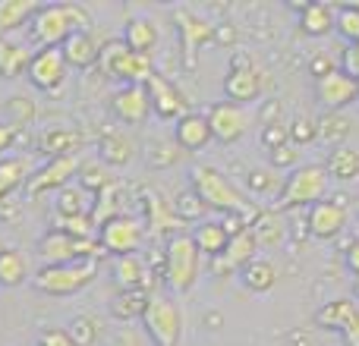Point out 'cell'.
Instances as JSON below:
<instances>
[{
  "label": "cell",
  "mask_w": 359,
  "mask_h": 346,
  "mask_svg": "<svg viewBox=\"0 0 359 346\" xmlns=\"http://www.w3.org/2000/svg\"><path fill=\"white\" fill-rule=\"evenodd\" d=\"M189 189L198 195V202L208 211H221L227 217H240L243 223H252L255 214H259V205L240 189L230 177H224L217 167H208V164H196L189 170Z\"/></svg>",
  "instance_id": "1"
},
{
  "label": "cell",
  "mask_w": 359,
  "mask_h": 346,
  "mask_svg": "<svg viewBox=\"0 0 359 346\" xmlns=\"http://www.w3.org/2000/svg\"><path fill=\"white\" fill-rule=\"evenodd\" d=\"M88 13L79 4H50V6H38V13L29 22V35L32 44L38 48H57L63 44L73 32H88Z\"/></svg>",
  "instance_id": "2"
},
{
  "label": "cell",
  "mask_w": 359,
  "mask_h": 346,
  "mask_svg": "<svg viewBox=\"0 0 359 346\" xmlns=\"http://www.w3.org/2000/svg\"><path fill=\"white\" fill-rule=\"evenodd\" d=\"M328 173H325L322 164H299L297 170H290L284 177V186H280L278 198H274L271 211H290V208H312L316 202L328 198Z\"/></svg>",
  "instance_id": "3"
},
{
  "label": "cell",
  "mask_w": 359,
  "mask_h": 346,
  "mask_svg": "<svg viewBox=\"0 0 359 346\" xmlns=\"http://www.w3.org/2000/svg\"><path fill=\"white\" fill-rule=\"evenodd\" d=\"M198 271H202V252L196 249L189 233H174L164 246V284L170 293L186 296L196 286Z\"/></svg>",
  "instance_id": "4"
},
{
  "label": "cell",
  "mask_w": 359,
  "mask_h": 346,
  "mask_svg": "<svg viewBox=\"0 0 359 346\" xmlns=\"http://www.w3.org/2000/svg\"><path fill=\"white\" fill-rule=\"evenodd\" d=\"M142 334L149 337L151 346H180V337H183V312L170 296H149L142 312Z\"/></svg>",
  "instance_id": "5"
},
{
  "label": "cell",
  "mask_w": 359,
  "mask_h": 346,
  "mask_svg": "<svg viewBox=\"0 0 359 346\" xmlns=\"http://www.w3.org/2000/svg\"><path fill=\"white\" fill-rule=\"evenodd\" d=\"M98 277V261H73V265H44L41 271L32 277L38 293L48 296H73V293L86 290L92 280Z\"/></svg>",
  "instance_id": "6"
},
{
  "label": "cell",
  "mask_w": 359,
  "mask_h": 346,
  "mask_svg": "<svg viewBox=\"0 0 359 346\" xmlns=\"http://www.w3.org/2000/svg\"><path fill=\"white\" fill-rule=\"evenodd\" d=\"M98 63H101V69H104V76L120 79L123 85H145V82L155 76L151 57L133 54L123 41H107L98 54Z\"/></svg>",
  "instance_id": "7"
},
{
  "label": "cell",
  "mask_w": 359,
  "mask_h": 346,
  "mask_svg": "<svg viewBox=\"0 0 359 346\" xmlns=\"http://www.w3.org/2000/svg\"><path fill=\"white\" fill-rule=\"evenodd\" d=\"M101 249L98 240H79V236H69L63 230H50L38 240V255L44 258V265H73V261H88L95 258Z\"/></svg>",
  "instance_id": "8"
},
{
  "label": "cell",
  "mask_w": 359,
  "mask_h": 346,
  "mask_svg": "<svg viewBox=\"0 0 359 346\" xmlns=\"http://www.w3.org/2000/svg\"><path fill=\"white\" fill-rule=\"evenodd\" d=\"M142 223L130 214H114L107 217L98 227V249L114 258H123V255H136L139 246H142Z\"/></svg>",
  "instance_id": "9"
},
{
  "label": "cell",
  "mask_w": 359,
  "mask_h": 346,
  "mask_svg": "<svg viewBox=\"0 0 359 346\" xmlns=\"http://www.w3.org/2000/svg\"><path fill=\"white\" fill-rule=\"evenodd\" d=\"M174 22L180 32V44H183V63L186 69H196L198 63V48L208 41H215V25L208 19H202L196 10H186V6H177L174 10Z\"/></svg>",
  "instance_id": "10"
},
{
  "label": "cell",
  "mask_w": 359,
  "mask_h": 346,
  "mask_svg": "<svg viewBox=\"0 0 359 346\" xmlns=\"http://www.w3.org/2000/svg\"><path fill=\"white\" fill-rule=\"evenodd\" d=\"M205 117H208V126H211V139H217L221 145L240 142V139L246 136L249 123H252V117H249L246 107L230 104V101H217V104H211Z\"/></svg>",
  "instance_id": "11"
},
{
  "label": "cell",
  "mask_w": 359,
  "mask_h": 346,
  "mask_svg": "<svg viewBox=\"0 0 359 346\" xmlns=\"http://www.w3.org/2000/svg\"><path fill=\"white\" fill-rule=\"evenodd\" d=\"M224 95H227L230 104H240V107H246L249 101H255L262 95V76H259V69L249 63V57L233 54L230 73H227V79H224Z\"/></svg>",
  "instance_id": "12"
},
{
  "label": "cell",
  "mask_w": 359,
  "mask_h": 346,
  "mask_svg": "<svg viewBox=\"0 0 359 346\" xmlns=\"http://www.w3.org/2000/svg\"><path fill=\"white\" fill-rule=\"evenodd\" d=\"M67 69L69 67H67V60H63L60 48H44L29 57L25 73H29V82L35 88H41V92H57V88L67 82Z\"/></svg>",
  "instance_id": "13"
},
{
  "label": "cell",
  "mask_w": 359,
  "mask_h": 346,
  "mask_svg": "<svg viewBox=\"0 0 359 346\" xmlns=\"http://www.w3.org/2000/svg\"><path fill=\"white\" fill-rule=\"evenodd\" d=\"M347 227V208H344V198H322L306 211V230L316 240H334L344 233Z\"/></svg>",
  "instance_id": "14"
},
{
  "label": "cell",
  "mask_w": 359,
  "mask_h": 346,
  "mask_svg": "<svg viewBox=\"0 0 359 346\" xmlns=\"http://www.w3.org/2000/svg\"><path fill=\"white\" fill-rule=\"evenodd\" d=\"M316 324L328 331H341L350 346H359V305L353 299H331L316 312Z\"/></svg>",
  "instance_id": "15"
},
{
  "label": "cell",
  "mask_w": 359,
  "mask_h": 346,
  "mask_svg": "<svg viewBox=\"0 0 359 346\" xmlns=\"http://www.w3.org/2000/svg\"><path fill=\"white\" fill-rule=\"evenodd\" d=\"M316 98L322 101L331 113H337V111H344V107H350L353 101H359V82L350 79L344 69L334 67L331 73L316 79Z\"/></svg>",
  "instance_id": "16"
},
{
  "label": "cell",
  "mask_w": 359,
  "mask_h": 346,
  "mask_svg": "<svg viewBox=\"0 0 359 346\" xmlns=\"http://www.w3.org/2000/svg\"><path fill=\"white\" fill-rule=\"evenodd\" d=\"M79 167H82V164H79V158H76V155L50 158L44 167H38L29 179H25V192L35 198V195H41V192L63 189V186H69V177H76V173H79Z\"/></svg>",
  "instance_id": "17"
},
{
  "label": "cell",
  "mask_w": 359,
  "mask_h": 346,
  "mask_svg": "<svg viewBox=\"0 0 359 346\" xmlns=\"http://www.w3.org/2000/svg\"><path fill=\"white\" fill-rule=\"evenodd\" d=\"M145 92H149V104L151 111L158 113L161 120H180L186 113V95L180 92L170 79H164L161 73H155L149 82H145Z\"/></svg>",
  "instance_id": "18"
},
{
  "label": "cell",
  "mask_w": 359,
  "mask_h": 346,
  "mask_svg": "<svg viewBox=\"0 0 359 346\" xmlns=\"http://www.w3.org/2000/svg\"><path fill=\"white\" fill-rule=\"evenodd\" d=\"M259 258V240H255L252 227H243L230 236L227 249L221 258H215V271L217 274H230V271H243L249 261Z\"/></svg>",
  "instance_id": "19"
},
{
  "label": "cell",
  "mask_w": 359,
  "mask_h": 346,
  "mask_svg": "<svg viewBox=\"0 0 359 346\" xmlns=\"http://www.w3.org/2000/svg\"><path fill=\"white\" fill-rule=\"evenodd\" d=\"M111 107H114V113H117V120H123V123H130V126L145 123V117L151 113L145 85H123V88H117V92H114V98H111Z\"/></svg>",
  "instance_id": "20"
},
{
  "label": "cell",
  "mask_w": 359,
  "mask_h": 346,
  "mask_svg": "<svg viewBox=\"0 0 359 346\" xmlns=\"http://www.w3.org/2000/svg\"><path fill=\"white\" fill-rule=\"evenodd\" d=\"M174 142H177V148H183V151L208 148V142H211L208 117H205V113H196V111H186L174 126Z\"/></svg>",
  "instance_id": "21"
},
{
  "label": "cell",
  "mask_w": 359,
  "mask_h": 346,
  "mask_svg": "<svg viewBox=\"0 0 359 346\" xmlns=\"http://www.w3.org/2000/svg\"><path fill=\"white\" fill-rule=\"evenodd\" d=\"M189 236H192V242H196L198 252L208 255L211 261L221 258L224 249H227V242H230V230L224 227V221H217V217H205V221H198Z\"/></svg>",
  "instance_id": "22"
},
{
  "label": "cell",
  "mask_w": 359,
  "mask_h": 346,
  "mask_svg": "<svg viewBox=\"0 0 359 346\" xmlns=\"http://www.w3.org/2000/svg\"><path fill=\"white\" fill-rule=\"evenodd\" d=\"M60 54H63V60H67V67L88 69V67H95V63H98L101 44L95 41L92 32H73V35L60 44Z\"/></svg>",
  "instance_id": "23"
},
{
  "label": "cell",
  "mask_w": 359,
  "mask_h": 346,
  "mask_svg": "<svg viewBox=\"0 0 359 346\" xmlns=\"http://www.w3.org/2000/svg\"><path fill=\"white\" fill-rule=\"evenodd\" d=\"M120 41H123L126 48L133 50V54L151 57V50H155L158 41H161V32H158V25L151 22V19L136 16V19H130V22H126L123 38H120Z\"/></svg>",
  "instance_id": "24"
},
{
  "label": "cell",
  "mask_w": 359,
  "mask_h": 346,
  "mask_svg": "<svg viewBox=\"0 0 359 346\" xmlns=\"http://www.w3.org/2000/svg\"><path fill=\"white\" fill-rule=\"evenodd\" d=\"M328 179H337V183H353L359 177V151L350 148V145H337V148L328 151V161L322 164Z\"/></svg>",
  "instance_id": "25"
},
{
  "label": "cell",
  "mask_w": 359,
  "mask_h": 346,
  "mask_svg": "<svg viewBox=\"0 0 359 346\" xmlns=\"http://www.w3.org/2000/svg\"><path fill=\"white\" fill-rule=\"evenodd\" d=\"M114 277H117L120 290H145L149 284V265L142 261V255H123V258L114 261Z\"/></svg>",
  "instance_id": "26"
},
{
  "label": "cell",
  "mask_w": 359,
  "mask_h": 346,
  "mask_svg": "<svg viewBox=\"0 0 359 346\" xmlns=\"http://www.w3.org/2000/svg\"><path fill=\"white\" fill-rule=\"evenodd\" d=\"M133 151H136V145H133V139L126 136V132L114 130V132H104V136H101L98 155H101V161L111 164V167H123V164H130Z\"/></svg>",
  "instance_id": "27"
},
{
  "label": "cell",
  "mask_w": 359,
  "mask_h": 346,
  "mask_svg": "<svg viewBox=\"0 0 359 346\" xmlns=\"http://www.w3.org/2000/svg\"><path fill=\"white\" fill-rule=\"evenodd\" d=\"M35 13H38L35 0H0V38H10V32L32 22Z\"/></svg>",
  "instance_id": "28"
},
{
  "label": "cell",
  "mask_w": 359,
  "mask_h": 346,
  "mask_svg": "<svg viewBox=\"0 0 359 346\" xmlns=\"http://www.w3.org/2000/svg\"><path fill=\"white\" fill-rule=\"evenodd\" d=\"M240 284L252 293H268L278 284V268L271 258H255L240 271Z\"/></svg>",
  "instance_id": "29"
},
{
  "label": "cell",
  "mask_w": 359,
  "mask_h": 346,
  "mask_svg": "<svg viewBox=\"0 0 359 346\" xmlns=\"http://www.w3.org/2000/svg\"><path fill=\"white\" fill-rule=\"evenodd\" d=\"M299 29L312 38H322L334 29V6L328 4H303L299 6Z\"/></svg>",
  "instance_id": "30"
},
{
  "label": "cell",
  "mask_w": 359,
  "mask_h": 346,
  "mask_svg": "<svg viewBox=\"0 0 359 346\" xmlns=\"http://www.w3.org/2000/svg\"><path fill=\"white\" fill-rule=\"evenodd\" d=\"M29 280V261L19 249H0V286H19Z\"/></svg>",
  "instance_id": "31"
},
{
  "label": "cell",
  "mask_w": 359,
  "mask_h": 346,
  "mask_svg": "<svg viewBox=\"0 0 359 346\" xmlns=\"http://www.w3.org/2000/svg\"><path fill=\"white\" fill-rule=\"evenodd\" d=\"M57 221H69V217H86L88 214V192L82 186H63L57 195Z\"/></svg>",
  "instance_id": "32"
},
{
  "label": "cell",
  "mask_w": 359,
  "mask_h": 346,
  "mask_svg": "<svg viewBox=\"0 0 359 346\" xmlns=\"http://www.w3.org/2000/svg\"><path fill=\"white\" fill-rule=\"evenodd\" d=\"M29 48L19 41H13V38H0V76H6V79H16L19 73H22L25 67H29Z\"/></svg>",
  "instance_id": "33"
},
{
  "label": "cell",
  "mask_w": 359,
  "mask_h": 346,
  "mask_svg": "<svg viewBox=\"0 0 359 346\" xmlns=\"http://www.w3.org/2000/svg\"><path fill=\"white\" fill-rule=\"evenodd\" d=\"M145 303H149V293L145 290H120V296L111 303V315L117 321L130 324L133 318H142Z\"/></svg>",
  "instance_id": "34"
},
{
  "label": "cell",
  "mask_w": 359,
  "mask_h": 346,
  "mask_svg": "<svg viewBox=\"0 0 359 346\" xmlns=\"http://www.w3.org/2000/svg\"><path fill=\"white\" fill-rule=\"evenodd\" d=\"M29 177H32L29 158H6V161H0V202H4V198Z\"/></svg>",
  "instance_id": "35"
},
{
  "label": "cell",
  "mask_w": 359,
  "mask_h": 346,
  "mask_svg": "<svg viewBox=\"0 0 359 346\" xmlns=\"http://www.w3.org/2000/svg\"><path fill=\"white\" fill-rule=\"evenodd\" d=\"M82 145V136L76 130H48L41 136V148L50 158H63V155H76V148Z\"/></svg>",
  "instance_id": "36"
},
{
  "label": "cell",
  "mask_w": 359,
  "mask_h": 346,
  "mask_svg": "<svg viewBox=\"0 0 359 346\" xmlns=\"http://www.w3.org/2000/svg\"><path fill=\"white\" fill-rule=\"evenodd\" d=\"M246 186H249V192H252L255 198L259 195H268V198H278V192H280V186H284V177H280L274 167H255V170H249V179H246Z\"/></svg>",
  "instance_id": "37"
},
{
  "label": "cell",
  "mask_w": 359,
  "mask_h": 346,
  "mask_svg": "<svg viewBox=\"0 0 359 346\" xmlns=\"http://www.w3.org/2000/svg\"><path fill=\"white\" fill-rule=\"evenodd\" d=\"M347 117H341V113H328V117L322 120V123L316 126V136L322 139V142H328L331 148H337V145H344V139H347Z\"/></svg>",
  "instance_id": "38"
},
{
  "label": "cell",
  "mask_w": 359,
  "mask_h": 346,
  "mask_svg": "<svg viewBox=\"0 0 359 346\" xmlns=\"http://www.w3.org/2000/svg\"><path fill=\"white\" fill-rule=\"evenodd\" d=\"M67 334L76 346H92L95 340H98V321H95L92 315H76L73 321H69Z\"/></svg>",
  "instance_id": "39"
},
{
  "label": "cell",
  "mask_w": 359,
  "mask_h": 346,
  "mask_svg": "<svg viewBox=\"0 0 359 346\" xmlns=\"http://www.w3.org/2000/svg\"><path fill=\"white\" fill-rule=\"evenodd\" d=\"M334 29L347 38V44L359 41V6L356 4H344L341 10L334 13Z\"/></svg>",
  "instance_id": "40"
},
{
  "label": "cell",
  "mask_w": 359,
  "mask_h": 346,
  "mask_svg": "<svg viewBox=\"0 0 359 346\" xmlns=\"http://www.w3.org/2000/svg\"><path fill=\"white\" fill-rule=\"evenodd\" d=\"M174 211H177V221H205V211H208V208H205V205L202 202H198V195H196V192H180V195H177V202H174Z\"/></svg>",
  "instance_id": "41"
},
{
  "label": "cell",
  "mask_w": 359,
  "mask_h": 346,
  "mask_svg": "<svg viewBox=\"0 0 359 346\" xmlns=\"http://www.w3.org/2000/svg\"><path fill=\"white\" fill-rule=\"evenodd\" d=\"M82 170V189L86 192H104L107 186H114V179H111V173H107V167H98V164H86V167H79Z\"/></svg>",
  "instance_id": "42"
},
{
  "label": "cell",
  "mask_w": 359,
  "mask_h": 346,
  "mask_svg": "<svg viewBox=\"0 0 359 346\" xmlns=\"http://www.w3.org/2000/svg\"><path fill=\"white\" fill-rule=\"evenodd\" d=\"M6 111H10V126H25V123H32V117H35V104H32L29 98H22V95H16V98H10L6 101Z\"/></svg>",
  "instance_id": "43"
},
{
  "label": "cell",
  "mask_w": 359,
  "mask_h": 346,
  "mask_svg": "<svg viewBox=\"0 0 359 346\" xmlns=\"http://www.w3.org/2000/svg\"><path fill=\"white\" fill-rule=\"evenodd\" d=\"M287 139H290V145H306V142H312V139H318L316 136V123H312L309 117H297L290 126H287Z\"/></svg>",
  "instance_id": "44"
},
{
  "label": "cell",
  "mask_w": 359,
  "mask_h": 346,
  "mask_svg": "<svg viewBox=\"0 0 359 346\" xmlns=\"http://www.w3.org/2000/svg\"><path fill=\"white\" fill-rule=\"evenodd\" d=\"M299 148H297V145H290V142H287V145H280V148H271V167L274 170H287V167H293V170H297L299 167Z\"/></svg>",
  "instance_id": "45"
},
{
  "label": "cell",
  "mask_w": 359,
  "mask_h": 346,
  "mask_svg": "<svg viewBox=\"0 0 359 346\" xmlns=\"http://www.w3.org/2000/svg\"><path fill=\"white\" fill-rule=\"evenodd\" d=\"M111 346H149V337H145L139 328H130V324H123V328L114 331Z\"/></svg>",
  "instance_id": "46"
},
{
  "label": "cell",
  "mask_w": 359,
  "mask_h": 346,
  "mask_svg": "<svg viewBox=\"0 0 359 346\" xmlns=\"http://www.w3.org/2000/svg\"><path fill=\"white\" fill-rule=\"evenodd\" d=\"M262 142L268 145V148H280V145H287L290 139H287V126L284 123H268L265 130H262Z\"/></svg>",
  "instance_id": "47"
},
{
  "label": "cell",
  "mask_w": 359,
  "mask_h": 346,
  "mask_svg": "<svg viewBox=\"0 0 359 346\" xmlns=\"http://www.w3.org/2000/svg\"><path fill=\"white\" fill-rule=\"evenodd\" d=\"M337 69H344V73H347L350 79H356V82H359V41L347 44V50H344L341 67H337Z\"/></svg>",
  "instance_id": "48"
},
{
  "label": "cell",
  "mask_w": 359,
  "mask_h": 346,
  "mask_svg": "<svg viewBox=\"0 0 359 346\" xmlns=\"http://www.w3.org/2000/svg\"><path fill=\"white\" fill-rule=\"evenodd\" d=\"M38 346H76V343L69 340L67 331H60V328H44L41 334H38Z\"/></svg>",
  "instance_id": "49"
},
{
  "label": "cell",
  "mask_w": 359,
  "mask_h": 346,
  "mask_svg": "<svg viewBox=\"0 0 359 346\" xmlns=\"http://www.w3.org/2000/svg\"><path fill=\"white\" fill-rule=\"evenodd\" d=\"M344 261H347L350 274H356V277H359V240H353L347 246V252H344Z\"/></svg>",
  "instance_id": "50"
},
{
  "label": "cell",
  "mask_w": 359,
  "mask_h": 346,
  "mask_svg": "<svg viewBox=\"0 0 359 346\" xmlns=\"http://www.w3.org/2000/svg\"><path fill=\"white\" fill-rule=\"evenodd\" d=\"M13 142H16V126H10L4 120V123H0V151H6Z\"/></svg>",
  "instance_id": "51"
}]
</instances>
